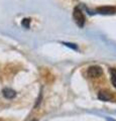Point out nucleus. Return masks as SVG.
I'll return each mask as SVG.
<instances>
[{
    "label": "nucleus",
    "mask_w": 116,
    "mask_h": 121,
    "mask_svg": "<svg viewBox=\"0 0 116 121\" xmlns=\"http://www.w3.org/2000/svg\"><path fill=\"white\" fill-rule=\"evenodd\" d=\"M73 17H74V20L77 23V25L80 26V27H83L84 24H85V16H84V14L81 11L80 8L75 7L74 13H73Z\"/></svg>",
    "instance_id": "f257e3e1"
},
{
    "label": "nucleus",
    "mask_w": 116,
    "mask_h": 121,
    "mask_svg": "<svg viewBox=\"0 0 116 121\" xmlns=\"http://www.w3.org/2000/svg\"><path fill=\"white\" fill-rule=\"evenodd\" d=\"M87 74L90 78H98L103 75V71L99 66H91L88 69Z\"/></svg>",
    "instance_id": "f03ea898"
},
{
    "label": "nucleus",
    "mask_w": 116,
    "mask_h": 121,
    "mask_svg": "<svg viewBox=\"0 0 116 121\" xmlns=\"http://www.w3.org/2000/svg\"><path fill=\"white\" fill-rule=\"evenodd\" d=\"M97 12L103 15H112L116 13V9L112 6H102L97 8Z\"/></svg>",
    "instance_id": "7ed1b4c3"
},
{
    "label": "nucleus",
    "mask_w": 116,
    "mask_h": 121,
    "mask_svg": "<svg viewBox=\"0 0 116 121\" xmlns=\"http://www.w3.org/2000/svg\"><path fill=\"white\" fill-rule=\"evenodd\" d=\"M2 93H3V96L7 98V99H13V98L16 96V92L10 88H5Z\"/></svg>",
    "instance_id": "20e7f679"
},
{
    "label": "nucleus",
    "mask_w": 116,
    "mask_h": 121,
    "mask_svg": "<svg viewBox=\"0 0 116 121\" xmlns=\"http://www.w3.org/2000/svg\"><path fill=\"white\" fill-rule=\"evenodd\" d=\"M98 98L102 101H109L111 99V96L108 93L104 92V91H101V92L98 94Z\"/></svg>",
    "instance_id": "39448f33"
},
{
    "label": "nucleus",
    "mask_w": 116,
    "mask_h": 121,
    "mask_svg": "<svg viewBox=\"0 0 116 121\" xmlns=\"http://www.w3.org/2000/svg\"><path fill=\"white\" fill-rule=\"evenodd\" d=\"M109 73H110V76H111L112 85H113L115 88H116V69L111 68V69H109Z\"/></svg>",
    "instance_id": "423d86ee"
},
{
    "label": "nucleus",
    "mask_w": 116,
    "mask_h": 121,
    "mask_svg": "<svg viewBox=\"0 0 116 121\" xmlns=\"http://www.w3.org/2000/svg\"><path fill=\"white\" fill-rule=\"evenodd\" d=\"M21 24H22V26H24L25 28H28L29 24H30V19H29V18H24V19L22 20Z\"/></svg>",
    "instance_id": "0eeeda50"
},
{
    "label": "nucleus",
    "mask_w": 116,
    "mask_h": 121,
    "mask_svg": "<svg viewBox=\"0 0 116 121\" xmlns=\"http://www.w3.org/2000/svg\"><path fill=\"white\" fill-rule=\"evenodd\" d=\"M65 45H67V47H69L71 48H73V50H78V48H77V45L75 44V43H63Z\"/></svg>",
    "instance_id": "6e6552de"
},
{
    "label": "nucleus",
    "mask_w": 116,
    "mask_h": 121,
    "mask_svg": "<svg viewBox=\"0 0 116 121\" xmlns=\"http://www.w3.org/2000/svg\"><path fill=\"white\" fill-rule=\"evenodd\" d=\"M106 119H107V121H115L114 119H112V118H109V117H106Z\"/></svg>",
    "instance_id": "1a4fd4ad"
},
{
    "label": "nucleus",
    "mask_w": 116,
    "mask_h": 121,
    "mask_svg": "<svg viewBox=\"0 0 116 121\" xmlns=\"http://www.w3.org/2000/svg\"><path fill=\"white\" fill-rule=\"evenodd\" d=\"M33 121H35V120H33Z\"/></svg>",
    "instance_id": "9d476101"
}]
</instances>
